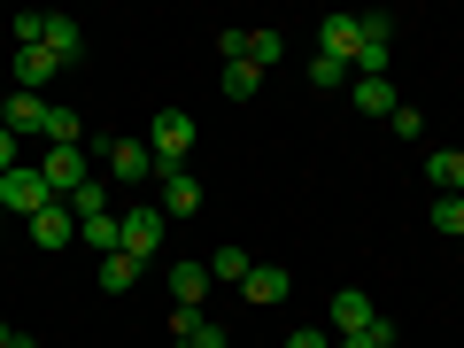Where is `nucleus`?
Instances as JSON below:
<instances>
[{"label":"nucleus","instance_id":"f8f14e48","mask_svg":"<svg viewBox=\"0 0 464 348\" xmlns=\"http://www.w3.org/2000/svg\"><path fill=\"white\" fill-rule=\"evenodd\" d=\"M380 325V310H372V295H356V286H341L333 295V333H372Z\"/></svg>","mask_w":464,"mask_h":348},{"label":"nucleus","instance_id":"7ed1b4c3","mask_svg":"<svg viewBox=\"0 0 464 348\" xmlns=\"http://www.w3.org/2000/svg\"><path fill=\"white\" fill-rule=\"evenodd\" d=\"M148 155H155V170H186V155H194V116L163 109V116H155V132H148Z\"/></svg>","mask_w":464,"mask_h":348},{"label":"nucleus","instance_id":"bb28decb","mask_svg":"<svg viewBox=\"0 0 464 348\" xmlns=\"http://www.w3.org/2000/svg\"><path fill=\"white\" fill-rule=\"evenodd\" d=\"M348 78H356L348 63H333V54H310V85H348Z\"/></svg>","mask_w":464,"mask_h":348},{"label":"nucleus","instance_id":"c85d7f7f","mask_svg":"<svg viewBox=\"0 0 464 348\" xmlns=\"http://www.w3.org/2000/svg\"><path fill=\"white\" fill-rule=\"evenodd\" d=\"M286 348H333V333H286Z\"/></svg>","mask_w":464,"mask_h":348},{"label":"nucleus","instance_id":"4468645a","mask_svg":"<svg viewBox=\"0 0 464 348\" xmlns=\"http://www.w3.org/2000/svg\"><path fill=\"white\" fill-rule=\"evenodd\" d=\"M201 209V179L194 170H163V217H194Z\"/></svg>","mask_w":464,"mask_h":348},{"label":"nucleus","instance_id":"a211bd4d","mask_svg":"<svg viewBox=\"0 0 464 348\" xmlns=\"http://www.w3.org/2000/svg\"><path fill=\"white\" fill-rule=\"evenodd\" d=\"M39 47H47L54 54V63H78V54H85V32H78V24H70V16H47V39H39Z\"/></svg>","mask_w":464,"mask_h":348},{"label":"nucleus","instance_id":"6ab92c4d","mask_svg":"<svg viewBox=\"0 0 464 348\" xmlns=\"http://www.w3.org/2000/svg\"><path fill=\"white\" fill-rule=\"evenodd\" d=\"M39 140H54V148H85V124H78V109H54L47 101V132Z\"/></svg>","mask_w":464,"mask_h":348},{"label":"nucleus","instance_id":"2eb2a0df","mask_svg":"<svg viewBox=\"0 0 464 348\" xmlns=\"http://www.w3.org/2000/svg\"><path fill=\"white\" fill-rule=\"evenodd\" d=\"M8 132L39 140V132H47V101H39V93H8Z\"/></svg>","mask_w":464,"mask_h":348},{"label":"nucleus","instance_id":"f257e3e1","mask_svg":"<svg viewBox=\"0 0 464 348\" xmlns=\"http://www.w3.org/2000/svg\"><path fill=\"white\" fill-rule=\"evenodd\" d=\"M217 54H225V63H256V70H271L286 54V39L271 32V24H232L225 39H217Z\"/></svg>","mask_w":464,"mask_h":348},{"label":"nucleus","instance_id":"9d476101","mask_svg":"<svg viewBox=\"0 0 464 348\" xmlns=\"http://www.w3.org/2000/svg\"><path fill=\"white\" fill-rule=\"evenodd\" d=\"M54 70H63V63H54L47 47H16V93H39V101H47Z\"/></svg>","mask_w":464,"mask_h":348},{"label":"nucleus","instance_id":"f3484780","mask_svg":"<svg viewBox=\"0 0 464 348\" xmlns=\"http://www.w3.org/2000/svg\"><path fill=\"white\" fill-rule=\"evenodd\" d=\"M426 179H433V194H464V148H433Z\"/></svg>","mask_w":464,"mask_h":348},{"label":"nucleus","instance_id":"0eeeda50","mask_svg":"<svg viewBox=\"0 0 464 348\" xmlns=\"http://www.w3.org/2000/svg\"><path fill=\"white\" fill-rule=\"evenodd\" d=\"M356 39H364V16H325L317 24V54H333L348 70H356Z\"/></svg>","mask_w":464,"mask_h":348},{"label":"nucleus","instance_id":"dca6fc26","mask_svg":"<svg viewBox=\"0 0 464 348\" xmlns=\"http://www.w3.org/2000/svg\"><path fill=\"white\" fill-rule=\"evenodd\" d=\"M78 240H85L93 256H116V248H124V225H116V209H101V217H78Z\"/></svg>","mask_w":464,"mask_h":348},{"label":"nucleus","instance_id":"2f4dec72","mask_svg":"<svg viewBox=\"0 0 464 348\" xmlns=\"http://www.w3.org/2000/svg\"><path fill=\"white\" fill-rule=\"evenodd\" d=\"M0 225H8V209H0Z\"/></svg>","mask_w":464,"mask_h":348},{"label":"nucleus","instance_id":"423d86ee","mask_svg":"<svg viewBox=\"0 0 464 348\" xmlns=\"http://www.w3.org/2000/svg\"><path fill=\"white\" fill-rule=\"evenodd\" d=\"M116 225H124V256H140V264L163 256V209H124Z\"/></svg>","mask_w":464,"mask_h":348},{"label":"nucleus","instance_id":"4be33fe9","mask_svg":"<svg viewBox=\"0 0 464 348\" xmlns=\"http://www.w3.org/2000/svg\"><path fill=\"white\" fill-rule=\"evenodd\" d=\"M140 271H148V264H140V256H124V248H116V256H101V286H109V295H124V286H132Z\"/></svg>","mask_w":464,"mask_h":348},{"label":"nucleus","instance_id":"5701e85b","mask_svg":"<svg viewBox=\"0 0 464 348\" xmlns=\"http://www.w3.org/2000/svg\"><path fill=\"white\" fill-rule=\"evenodd\" d=\"M248 93H264V70L256 63H225V101H248Z\"/></svg>","mask_w":464,"mask_h":348},{"label":"nucleus","instance_id":"1a4fd4ad","mask_svg":"<svg viewBox=\"0 0 464 348\" xmlns=\"http://www.w3.org/2000/svg\"><path fill=\"white\" fill-rule=\"evenodd\" d=\"M240 295H248L256 310H271V302H286V295H295V271H279V264H256L248 279H240Z\"/></svg>","mask_w":464,"mask_h":348},{"label":"nucleus","instance_id":"f03ea898","mask_svg":"<svg viewBox=\"0 0 464 348\" xmlns=\"http://www.w3.org/2000/svg\"><path fill=\"white\" fill-rule=\"evenodd\" d=\"M0 209H8V217H24V225H32L39 209H54V194H47V170H39V163H16L8 179H0Z\"/></svg>","mask_w":464,"mask_h":348},{"label":"nucleus","instance_id":"b1692460","mask_svg":"<svg viewBox=\"0 0 464 348\" xmlns=\"http://www.w3.org/2000/svg\"><path fill=\"white\" fill-rule=\"evenodd\" d=\"M433 232L464 240V194H441V201H433Z\"/></svg>","mask_w":464,"mask_h":348},{"label":"nucleus","instance_id":"ddd939ff","mask_svg":"<svg viewBox=\"0 0 464 348\" xmlns=\"http://www.w3.org/2000/svg\"><path fill=\"white\" fill-rule=\"evenodd\" d=\"M209 264H170V302H179V310H201V295H209Z\"/></svg>","mask_w":464,"mask_h":348},{"label":"nucleus","instance_id":"393cba45","mask_svg":"<svg viewBox=\"0 0 464 348\" xmlns=\"http://www.w3.org/2000/svg\"><path fill=\"white\" fill-rule=\"evenodd\" d=\"M333 348H395V325H372V333H333Z\"/></svg>","mask_w":464,"mask_h":348},{"label":"nucleus","instance_id":"aec40b11","mask_svg":"<svg viewBox=\"0 0 464 348\" xmlns=\"http://www.w3.org/2000/svg\"><path fill=\"white\" fill-rule=\"evenodd\" d=\"M248 271H256V256H248V248H217V256H209V279H217V286H240Z\"/></svg>","mask_w":464,"mask_h":348},{"label":"nucleus","instance_id":"412c9836","mask_svg":"<svg viewBox=\"0 0 464 348\" xmlns=\"http://www.w3.org/2000/svg\"><path fill=\"white\" fill-rule=\"evenodd\" d=\"M356 109H364V116H395L402 101H395V85H387V78H356Z\"/></svg>","mask_w":464,"mask_h":348},{"label":"nucleus","instance_id":"a878e982","mask_svg":"<svg viewBox=\"0 0 464 348\" xmlns=\"http://www.w3.org/2000/svg\"><path fill=\"white\" fill-rule=\"evenodd\" d=\"M63 209H70V217H101V209H109V186H101V179H93V186H78Z\"/></svg>","mask_w":464,"mask_h":348},{"label":"nucleus","instance_id":"473e14b6","mask_svg":"<svg viewBox=\"0 0 464 348\" xmlns=\"http://www.w3.org/2000/svg\"><path fill=\"white\" fill-rule=\"evenodd\" d=\"M170 348H179V341H170Z\"/></svg>","mask_w":464,"mask_h":348},{"label":"nucleus","instance_id":"cd10ccee","mask_svg":"<svg viewBox=\"0 0 464 348\" xmlns=\"http://www.w3.org/2000/svg\"><path fill=\"white\" fill-rule=\"evenodd\" d=\"M16 163H24V140L8 132V124H0V179H8V170H16Z\"/></svg>","mask_w":464,"mask_h":348},{"label":"nucleus","instance_id":"6e6552de","mask_svg":"<svg viewBox=\"0 0 464 348\" xmlns=\"http://www.w3.org/2000/svg\"><path fill=\"white\" fill-rule=\"evenodd\" d=\"M148 170H155L148 140H109V179H116V186H140Z\"/></svg>","mask_w":464,"mask_h":348},{"label":"nucleus","instance_id":"c756f323","mask_svg":"<svg viewBox=\"0 0 464 348\" xmlns=\"http://www.w3.org/2000/svg\"><path fill=\"white\" fill-rule=\"evenodd\" d=\"M8 341H16V325H8V317H0V348H8Z\"/></svg>","mask_w":464,"mask_h":348},{"label":"nucleus","instance_id":"7c9ffc66","mask_svg":"<svg viewBox=\"0 0 464 348\" xmlns=\"http://www.w3.org/2000/svg\"><path fill=\"white\" fill-rule=\"evenodd\" d=\"M0 124H8V93H0Z\"/></svg>","mask_w":464,"mask_h":348},{"label":"nucleus","instance_id":"9b49d317","mask_svg":"<svg viewBox=\"0 0 464 348\" xmlns=\"http://www.w3.org/2000/svg\"><path fill=\"white\" fill-rule=\"evenodd\" d=\"M32 240H39V256L70 248V240H78V217H70L63 201H54V209H39V217H32Z\"/></svg>","mask_w":464,"mask_h":348},{"label":"nucleus","instance_id":"20e7f679","mask_svg":"<svg viewBox=\"0 0 464 348\" xmlns=\"http://www.w3.org/2000/svg\"><path fill=\"white\" fill-rule=\"evenodd\" d=\"M39 170H47V194L54 201H70L78 186H93V155H85V148H47V163H39Z\"/></svg>","mask_w":464,"mask_h":348},{"label":"nucleus","instance_id":"39448f33","mask_svg":"<svg viewBox=\"0 0 464 348\" xmlns=\"http://www.w3.org/2000/svg\"><path fill=\"white\" fill-rule=\"evenodd\" d=\"M395 63V16H364V39H356V78H387Z\"/></svg>","mask_w":464,"mask_h":348}]
</instances>
